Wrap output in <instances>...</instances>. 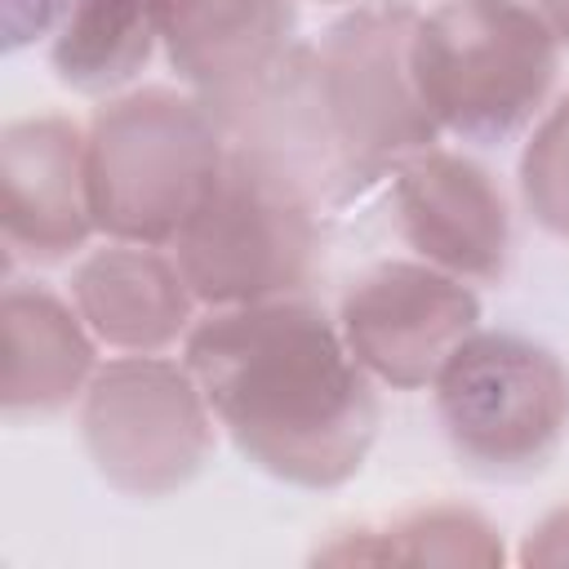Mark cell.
<instances>
[{
	"label": "cell",
	"mask_w": 569,
	"mask_h": 569,
	"mask_svg": "<svg viewBox=\"0 0 569 569\" xmlns=\"http://www.w3.org/2000/svg\"><path fill=\"white\" fill-rule=\"evenodd\" d=\"M418 13L413 0L347 4L222 120L227 138L284 169L320 209L369 196L440 142L409 62Z\"/></svg>",
	"instance_id": "obj_1"
},
{
	"label": "cell",
	"mask_w": 569,
	"mask_h": 569,
	"mask_svg": "<svg viewBox=\"0 0 569 569\" xmlns=\"http://www.w3.org/2000/svg\"><path fill=\"white\" fill-rule=\"evenodd\" d=\"M218 427L262 476L293 489L347 485L378 440V391L338 320L316 302L209 307L182 338Z\"/></svg>",
	"instance_id": "obj_2"
},
{
	"label": "cell",
	"mask_w": 569,
	"mask_h": 569,
	"mask_svg": "<svg viewBox=\"0 0 569 569\" xmlns=\"http://www.w3.org/2000/svg\"><path fill=\"white\" fill-rule=\"evenodd\" d=\"M231 151L227 124L191 89L111 93L84 124L93 227L107 240L169 249Z\"/></svg>",
	"instance_id": "obj_3"
},
{
	"label": "cell",
	"mask_w": 569,
	"mask_h": 569,
	"mask_svg": "<svg viewBox=\"0 0 569 569\" xmlns=\"http://www.w3.org/2000/svg\"><path fill=\"white\" fill-rule=\"evenodd\" d=\"M560 40L511 0H440L413 27V84L440 133L502 147L547 111Z\"/></svg>",
	"instance_id": "obj_4"
},
{
	"label": "cell",
	"mask_w": 569,
	"mask_h": 569,
	"mask_svg": "<svg viewBox=\"0 0 569 569\" xmlns=\"http://www.w3.org/2000/svg\"><path fill=\"white\" fill-rule=\"evenodd\" d=\"M169 253L200 307L298 298L320 262V204L284 169L231 142Z\"/></svg>",
	"instance_id": "obj_5"
},
{
	"label": "cell",
	"mask_w": 569,
	"mask_h": 569,
	"mask_svg": "<svg viewBox=\"0 0 569 569\" xmlns=\"http://www.w3.org/2000/svg\"><path fill=\"white\" fill-rule=\"evenodd\" d=\"M453 458L485 480L538 476L569 436V369L511 329H476L431 382Z\"/></svg>",
	"instance_id": "obj_6"
},
{
	"label": "cell",
	"mask_w": 569,
	"mask_h": 569,
	"mask_svg": "<svg viewBox=\"0 0 569 569\" xmlns=\"http://www.w3.org/2000/svg\"><path fill=\"white\" fill-rule=\"evenodd\" d=\"M80 436L93 471L124 498H169L213 458L218 418L187 369L160 351H124L89 378Z\"/></svg>",
	"instance_id": "obj_7"
},
{
	"label": "cell",
	"mask_w": 569,
	"mask_h": 569,
	"mask_svg": "<svg viewBox=\"0 0 569 569\" xmlns=\"http://www.w3.org/2000/svg\"><path fill=\"white\" fill-rule=\"evenodd\" d=\"M338 329L373 382L418 391L480 329V298L467 280L422 258H391L347 284Z\"/></svg>",
	"instance_id": "obj_8"
},
{
	"label": "cell",
	"mask_w": 569,
	"mask_h": 569,
	"mask_svg": "<svg viewBox=\"0 0 569 569\" xmlns=\"http://www.w3.org/2000/svg\"><path fill=\"white\" fill-rule=\"evenodd\" d=\"M391 213L400 240L431 267L467 280L498 284L511 267V209L498 178L449 147H427L396 164Z\"/></svg>",
	"instance_id": "obj_9"
},
{
	"label": "cell",
	"mask_w": 569,
	"mask_h": 569,
	"mask_svg": "<svg viewBox=\"0 0 569 569\" xmlns=\"http://www.w3.org/2000/svg\"><path fill=\"white\" fill-rule=\"evenodd\" d=\"M0 231L4 258L53 267L89 244V173L84 129L62 116L9 120L0 133Z\"/></svg>",
	"instance_id": "obj_10"
},
{
	"label": "cell",
	"mask_w": 569,
	"mask_h": 569,
	"mask_svg": "<svg viewBox=\"0 0 569 569\" xmlns=\"http://www.w3.org/2000/svg\"><path fill=\"white\" fill-rule=\"evenodd\" d=\"M164 62L218 120L249 102L298 44L293 0H151Z\"/></svg>",
	"instance_id": "obj_11"
},
{
	"label": "cell",
	"mask_w": 569,
	"mask_h": 569,
	"mask_svg": "<svg viewBox=\"0 0 569 569\" xmlns=\"http://www.w3.org/2000/svg\"><path fill=\"white\" fill-rule=\"evenodd\" d=\"M71 302L116 351H164L196 325V293L160 244L107 240L71 271Z\"/></svg>",
	"instance_id": "obj_12"
},
{
	"label": "cell",
	"mask_w": 569,
	"mask_h": 569,
	"mask_svg": "<svg viewBox=\"0 0 569 569\" xmlns=\"http://www.w3.org/2000/svg\"><path fill=\"white\" fill-rule=\"evenodd\" d=\"M98 338L53 289L4 280V378L0 400L9 418L62 413L98 373Z\"/></svg>",
	"instance_id": "obj_13"
},
{
	"label": "cell",
	"mask_w": 569,
	"mask_h": 569,
	"mask_svg": "<svg viewBox=\"0 0 569 569\" xmlns=\"http://www.w3.org/2000/svg\"><path fill=\"white\" fill-rule=\"evenodd\" d=\"M325 565H476L493 569L507 560L489 516L462 502H427L396 511L382 525H356L311 551Z\"/></svg>",
	"instance_id": "obj_14"
},
{
	"label": "cell",
	"mask_w": 569,
	"mask_h": 569,
	"mask_svg": "<svg viewBox=\"0 0 569 569\" xmlns=\"http://www.w3.org/2000/svg\"><path fill=\"white\" fill-rule=\"evenodd\" d=\"M151 0H76L49 40L53 76L89 98L124 89L156 53Z\"/></svg>",
	"instance_id": "obj_15"
},
{
	"label": "cell",
	"mask_w": 569,
	"mask_h": 569,
	"mask_svg": "<svg viewBox=\"0 0 569 569\" xmlns=\"http://www.w3.org/2000/svg\"><path fill=\"white\" fill-rule=\"evenodd\" d=\"M520 200L542 231L569 240V93H560L525 138Z\"/></svg>",
	"instance_id": "obj_16"
},
{
	"label": "cell",
	"mask_w": 569,
	"mask_h": 569,
	"mask_svg": "<svg viewBox=\"0 0 569 569\" xmlns=\"http://www.w3.org/2000/svg\"><path fill=\"white\" fill-rule=\"evenodd\" d=\"M76 0H4V49L18 53L62 27Z\"/></svg>",
	"instance_id": "obj_17"
},
{
	"label": "cell",
	"mask_w": 569,
	"mask_h": 569,
	"mask_svg": "<svg viewBox=\"0 0 569 569\" xmlns=\"http://www.w3.org/2000/svg\"><path fill=\"white\" fill-rule=\"evenodd\" d=\"M520 565H538V569H565L569 565V507L547 511L520 542L516 551Z\"/></svg>",
	"instance_id": "obj_18"
},
{
	"label": "cell",
	"mask_w": 569,
	"mask_h": 569,
	"mask_svg": "<svg viewBox=\"0 0 569 569\" xmlns=\"http://www.w3.org/2000/svg\"><path fill=\"white\" fill-rule=\"evenodd\" d=\"M511 4H520L525 13H533L560 40V49H569V0H511Z\"/></svg>",
	"instance_id": "obj_19"
},
{
	"label": "cell",
	"mask_w": 569,
	"mask_h": 569,
	"mask_svg": "<svg viewBox=\"0 0 569 569\" xmlns=\"http://www.w3.org/2000/svg\"><path fill=\"white\" fill-rule=\"evenodd\" d=\"M316 4H360V0H316Z\"/></svg>",
	"instance_id": "obj_20"
}]
</instances>
